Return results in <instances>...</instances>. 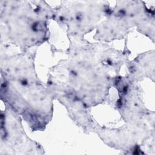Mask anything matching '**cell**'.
<instances>
[{"instance_id": "cell-1", "label": "cell", "mask_w": 155, "mask_h": 155, "mask_svg": "<svg viewBox=\"0 0 155 155\" xmlns=\"http://www.w3.org/2000/svg\"><path fill=\"white\" fill-rule=\"evenodd\" d=\"M1 24L7 36L15 42L28 45L44 38L45 18L53 11L44 1H1Z\"/></svg>"}, {"instance_id": "cell-2", "label": "cell", "mask_w": 155, "mask_h": 155, "mask_svg": "<svg viewBox=\"0 0 155 155\" xmlns=\"http://www.w3.org/2000/svg\"><path fill=\"white\" fill-rule=\"evenodd\" d=\"M47 90L36 82H19L4 80L1 96L11 108L19 111L34 126H42L51 111V101Z\"/></svg>"}, {"instance_id": "cell-3", "label": "cell", "mask_w": 155, "mask_h": 155, "mask_svg": "<svg viewBox=\"0 0 155 155\" xmlns=\"http://www.w3.org/2000/svg\"><path fill=\"white\" fill-rule=\"evenodd\" d=\"M110 10L104 1H63L53 15L67 23L71 29L87 31Z\"/></svg>"}]
</instances>
